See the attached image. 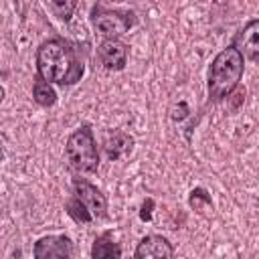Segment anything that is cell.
Here are the masks:
<instances>
[{"mask_svg":"<svg viewBox=\"0 0 259 259\" xmlns=\"http://www.w3.org/2000/svg\"><path fill=\"white\" fill-rule=\"evenodd\" d=\"M36 75L51 85L71 87L85 75V61L79 47L63 36H51L42 40L34 53Z\"/></svg>","mask_w":259,"mask_h":259,"instance_id":"cell-1","label":"cell"},{"mask_svg":"<svg viewBox=\"0 0 259 259\" xmlns=\"http://www.w3.org/2000/svg\"><path fill=\"white\" fill-rule=\"evenodd\" d=\"M243 73H245V57L233 45L221 49L210 61L206 75L208 101L210 103L227 101L239 89Z\"/></svg>","mask_w":259,"mask_h":259,"instance_id":"cell-2","label":"cell"},{"mask_svg":"<svg viewBox=\"0 0 259 259\" xmlns=\"http://www.w3.org/2000/svg\"><path fill=\"white\" fill-rule=\"evenodd\" d=\"M65 158L77 174H93L99 168V148L89 123L79 125L65 142Z\"/></svg>","mask_w":259,"mask_h":259,"instance_id":"cell-3","label":"cell"},{"mask_svg":"<svg viewBox=\"0 0 259 259\" xmlns=\"http://www.w3.org/2000/svg\"><path fill=\"white\" fill-rule=\"evenodd\" d=\"M89 22L95 34L103 36V40H121V36L136 26L138 16L134 10L127 8H109L103 4H93L89 10Z\"/></svg>","mask_w":259,"mask_h":259,"instance_id":"cell-4","label":"cell"},{"mask_svg":"<svg viewBox=\"0 0 259 259\" xmlns=\"http://www.w3.org/2000/svg\"><path fill=\"white\" fill-rule=\"evenodd\" d=\"M32 259H73V239L69 235H45L32 243Z\"/></svg>","mask_w":259,"mask_h":259,"instance_id":"cell-5","label":"cell"},{"mask_svg":"<svg viewBox=\"0 0 259 259\" xmlns=\"http://www.w3.org/2000/svg\"><path fill=\"white\" fill-rule=\"evenodd\" d=\"M73 194L89 208L93 219H107V198L105 194L87 178H73Z\"/></svg>","mask_w":259,"mask_h":259,"instance_id":"cell-6","label":"cell"},{"mask_svg":"<svg viewBox=\"0 0 259 259\" xmlns=\"http://www.w3.org/2000/svg\"><path fill=\"white\" fill-rule=\"evenodd\" d=\"M130 47L123 40H101L97 45V61L105 71H123L127 65Z\"/></svg>","mask_w":259,"mask_h":259,"instance_id":"cell-7","label":"cell"},{"mask_svg":"<svg viewBox=\"0 0 259 259\" xmlns=\"http://www.w3.org/2000/svg\"><path fill=\"white\" fill-rule=\"evenodd\" d=\"M231 45L249 61L259 63V18H251L233 36Z\"/></svg>","mask_w":259,"mask_h":259,"instance_id":"cell-8","label":"cell"},{"mask_svg":"<svg viewBox=\"0 0 259 259\" xmlns=\"http://www.w3.org/2000/svg\"><path fill=\"white\" fill-rule=\"evenodd\" d=\"M134 259H174V245L164 235H146L136 245Z\"/></svg>","mask_w":259,"mask_h":259,"instance_id":"cell-9","label":"cell"},{"mask_svg":"<svg viewBox=\"0 0 259 259\" xmlns=\"http://www.w3.org/2000/svg\"><path fill=\"white\" fill-rule=\"evenodd\" d=\"M103 152L111 162L127 156L134 150V136L123 130H107L103 136Z\"/></svg>","mask_w":259,"mask_h":259,"instance_id":"cell-10","label":"cell"},{"mask_svg":"<svg viewBox=\"0 0 259 259\" xmlns=\"http://www.w3.org/2000/svg\"><path fill=\"white\" fill-rule=\"evenodd\" d=\"M91 259H121V245L113 239L111 231H103L93 239Z\"/></svg>","mask_w":259,"mask_h":259,"instance_id":"cell-11","label":"cell"},{"mask_svg":"<svg viewBox=\"0 0 259 259\" xmlns=\"http://www.w3.org/2000/svg\"><path fill=\"white\" fill-rule=\"evenodd\" d=\"M57 97L59 95H57L55 87L49 81L34 75V79H32V99H34V103H38L40 107H53L57 103Z\"/></svg>","mask_w":259,"mask_h":259,"instance_id":"cell-12","label":"cell"},{"mask_svg":"<svg viewBox=\"0 0 259 259\" xmlns=\"http://www.w3.org/2000/svg\"><path fill=\"white\" fill-rule=\"evenodd\" d=\"M65 212H67L77 225H89L91 221H95L93 214L89 212V208H87L75 194H71V196L65 200Z\"/></svg>","mask_w":259,"mask_h":259,"instance_id":"cell-13","label":"cell"},{"mask_svg":"<svg viewBox=\"0 0 259 259\" xmlns=\"http://www.w3.org/2000/svg\"><path fill=\"white\" fill-rule=\"evenodd\" d=\"M45 6H47L49 12H51L53 16H57L61 22H69L79 4H77V0H49Z\"/></svg>","mask_w":259,"mask_h":259,"instance_id":"cell-14","label":"cell"},{"mask_svg":"<svg viewBox=\"0 0 259 259\" xmlns=\"http://www.w3.org/2000/svg\"><path fill=\"white\" fill-rule=\"evenodd\" d=\"M202 204H206V206L212 208V198H210V194L206 192V188L196 186V188H192L190 194H188V206L194 208V210H200Z\"/></svg>","mask_w":259,"mask_h":259,"instance_id":"cell-15","label":"cell"},{"mask_svg":"<svg viewBox=\"0 0 259 259\" xmlns=\"http://www.w3.org/2000/svg\"><path fill=\"white\" fill-rule=\"evenodd\" d=\"M190 107L186 105V101H178L170 107V119L172 121H184L186 117H190Z\"/></svg>","mask_w":259,"mask_h":259,"instance_id":"cell-16","label":"cell"},{"mask_svg":"<svg viewBox=\"0 0 259 259\" xmlns=\"http://www.w3.org/2000/svg\"><path fill=\"white\" fill-rule=\"evenodd\" d=\"M154 206H156V202H154V198H144L142 200V204H140V221H144V223H150L152 221V217H154Z\"/></svg>","mask_w":259,"mask_h":259,"instance_id":"cell-17","label":"cell"},{"mask_svg":"<svg viewBox=\"0 0 259 259\" xmlns=\"http://www.w3.org/2000/svg\"><path fill=\"white\" fill-rule=\"evenodd\" d=\"M227 103H229V107H231V111H237L239 109V105L241 103H245V89H237L229 99H227Z\"/></svg>","mask_w":259,"mask_h":259,"instance_id":"cell-18","label":"cell"}]
</instances>
